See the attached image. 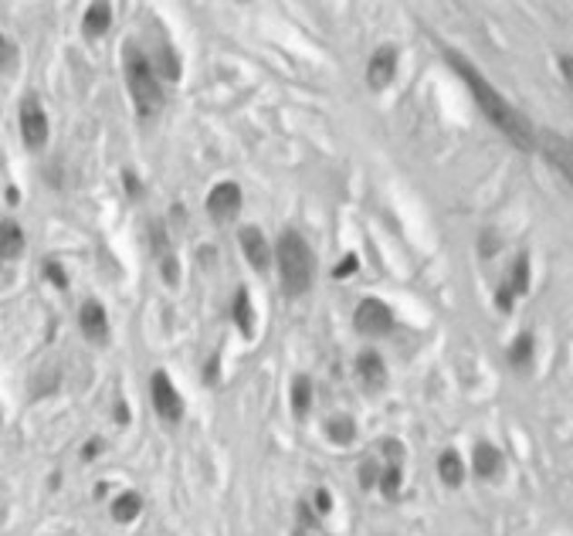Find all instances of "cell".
I'll return each mask as SVG.
<instances>
[{
  "label": "cell",
  "instance_id": "cell-1",
  "mask_svg": "<svg viewBox=\"0 0 573 536\" xmlns=\"http://www.w3.org/2000/svg\"><path fill=\"white\" fill-rule=\"evenodd\" d=\"M445 62L455 68V75L469 85V92H471V99H475V105L482 109V115L492 123V126L506 136V140L516 146V150H522V154H529V150H536V129H533V123L526 119V115L516 109V105L502 95V92L489 82V78L475 68V65L465 58V55H459L455 48H445Z\"/></svg>",
  "mask_w": 573,
  "mask_h": 536
},
{
  "label": "cell",
  "instance_id": "cell-2",
  "mask_svg": "<svg viewBox=\"0 0 573 536\" xmlns=\"http://www.w3.org/2000/svg\"><path fill=\"white\" fill-rule=\"evenodd\" d=\"M275 262H279V279L285 285V293H309L312 275H316V255H312V248L299 231H282L279 244H275Z\"/></svg>",
  "mask_w": 573,
  "mask_h": 536
},
{
  "label": "cell",
  "instance_id": "cell-3",
  "mask_svg": "<svg viewBox=\"0 0 573 536\" xmlns=\"http://www.w3.org/2000/svg\"><path fill=\"white\" fill-rule=\"evenodd\" d=\"M123 72H126V85H129V95H133V103H136V113L143 119H150L163 109V89H160V78L153 72V62H150V55L136 48V45H126V52H123Z\"/></svg>",
  "mask_w": 573,
  "mask_h": 536
},
{
  "label": "cell",
  "instance_id": "cell-4",
  "mask_svg": "<svg viewBox=\"0 0 573 536\" xmlns=\"http://www.w3.org/2000/svg\"><path fill=\"white\" fill-rule=\"evenodd\" d=\"M17 123H21V140H25L27 150H41V146L48 143L52 123H48V113L41 109L38 95H25V99H21Z\"/></svg>",
  "mask_w": 573,
  "mask_h": 536
},
{
  "label": "cell",
  "instance_id": "cell-5",
  "mask_svg": "<svg viewBox=\"0 0 573 536\" xmlns=\"http://www.w3.org/2000/svg\"><path fill=\"white\" fill-rule=\"evenodd\" d=\"M353 326L363 336H387L394 330V309L380 303V299H363L353 313Z\"/></svg>",
  "mask_w": 573,
  "mask_h": 536
},
{
  "label": "cell",
  "instance_id": "cell-6",
  "mask_svg": "<svg viewBox=\"0 0 573 536\" xmlns=\"http://www.w3.org/2000/svg\"><path fill=\"white\" fill-rule=\"evenodd\" d=\"M150 397H153L156 414H160L166 424H177L180 418H183V397H180V391L173 387V381H170L163 371L153 373V381H150Z\"/></svg>",
  "mask_w": 573,
  "mask_h": 536
},
{
  "label": "cell",
  "instance_id": "cell-7",
  "mask_svg": "<svg viewBox=\"0 0 573 536\" xmlns=\"http://www.w3.org/2000/svg\"><path fill=\"white\" fill-rule=\"evenodd\" d=\"M78 330L82 336L95 346H105L109 343V313L99 299H85L82 309H78Z\"/></svg>",
  "mask_w": 573,
  "mask_h": 536
},
{
  "label": "cell",
  "instance_id": "cell-8",
  "mask_svg": "<svg viewBox=\"0 0 573 536\" xmlns=\"http://www.w3.org/2000/svg\"><path fill=\"white\" fill-rule=\"evenodd\" d=\"M242 211V187L234 184V180H224V184H217L214 191L207 194V214L214 217V221H231V217H238Z\"/></svg>",
  "mask_w": 573,
  "mask_h": 536
},
{
  "label": "cell",
  "instance_id": "cell-9",
  "mask_svg": "<svg viewBox=\"0 0 573 536\" xmlns=\"http://www.w3.org/2000/svg\"><path fill=\"white\" fill-rule=\"evenodd\" d=\"M397 75V48L394 45H380L377 52L370 55V62H367V82H370V89H387L390 82H394Z\"/></svg>",
  "mask_w": 573,
  "mask_h": 536
},
{
  "label": "cell",
  "instance_id": "cell-10",
  "mask_svg": "<svg viewBox=\"0 0 573 536\" xmlns=\"http://www.w3.org/2000/svg\"><path fill=\"white\" fill-rule=\"evenodd\" d=\"M238 242H242V252H244V258H248V265L258 268V272H265L268 262H272V248H268L265 234H262L258 228H242Z\"/></svg>",
  "mask_w": 573,
  "mask_h": 536
},
{
  "label": "cell",
  "instance_id": "cell-11",
  "mask_svg": "<svg viewBox=\"0 0 573 536\" xmlns=\"http://www.w3.org/2000/svg\"><path fill=\"white\" fill-rule=\"evenodd\" d=\"M113 27V4H89L85 7V17H82V35L89 41H95V38H103L105 31Z\"/></svg>",
  "mask_w": 573,
  "mask_h": 536
},
{
  "label": "cell",
  "instance_id": "cell-12",
  "mask_svg": "<svg viewBox=\"0 0 573 536\" xmlns=\"http://www.w3.org/2000/svg\"><path fill=\"white\" fill-rule=\"evenodd\" d=\"M25 255V228L17 221H0V258L14 262V258Z\"/></svg>",
  "mask_w": 573,
  "mask_h": 536
},
{
  "label": "cell",
  "instance_id": "cell-13",
  "mask_svg": "<svg viewBox=\"0 0 573 536\" xmlns=\"http://www.w3.org/2000/svg\"><path fill=\"white\" fill-rule=\"evenodd\" d=\"M471 469H475V475H479V479H496V475L502 472V452H499L496 445H489V442L475 445Z\"/></svg>",
  "mask_w": 573,
  "mask_h": 536
},
{
  "label": "cell",
  "instance_id": "cell-14",
  "mask_svg": "<svg viewBox=\"0 0 573 536\" xmlns=\"http://www.w3.org/2000/svg\"><path fill=\"white\" fill-rule=\"evenodd\" d=\"M357 377L363 381V387H383L387 383V367H383V357L380 353H373V350H367V353H360L357 357Z\"/></svg>",
  "mask_w": 573,
  "mask_h": 536
},
{
  "label": "cell",
  "instance_id": "cell-15",
  "mask_svg": "<svg viewBox=\"0 0 573 536\" xmlns=\"http://www.w3.org/2000/svg\"><path fill=\"white\" fill-rule=\"evenodd\" d=\"M543 154H547V160L560 170L563 177L570 180V187H573V150H570V143L560 140V136H547V140H543Z\"/></svg>",
  "mask_w": 573,
  "mask_h": 536
},
{
  "label": "cell",
  "instance_id": "cell-16",
  "mask_svg": "<svg viewBox=\"0 0 573 536\" xmlns=\"http://www.w3.org/2000/svg\"><path fill=\"white\" fill-rule=\"evenodd\" d=\"M438 479L448 485V489H459L465 482V462L455 448H445L441 455H438Z\"/></svg>",
  "mask_w": 573,
  "mask_h": 536
},
{
  "label": "cell",
  "instance_id": "cell-17",
  "mask_svg": "<svg viewBox=\"0 0 573 536\" xmlns=\"http://www.w3.org/2000/svg\"><path fill=\"white\" fill-rule=\"evenodd\" d=\"M529 282H533V268H529V255L522 252V255H516V262H512L509 279H506V289L519 299V295L529 293Z\"/></svg>",
  "mask_w": 573,
  "mask_h": 536
},
{
  "label": "cell",
  "instance_id": "cell-18",
  "mask_svg": "<svg viewBox=\"0 0 573 536\" xmlns=\"http://www.w3.org/2000/svg\"><path fill=\"white\" fill-rule=\"evenodd\" d=\"M231 316H234V323H238L242 336H255V309H252V299H248L244 289H238V295H234Z\"/></svg>",
  "mask_w": 573,
  "mask_h": 536
},
{
  "label": "cell",
  "instance_id": "cell-19",
  "mask_svg": "<svg viewBox=\"0 0 573 536\" xmlns=\"http://www.w3.org/2000/svg\"><path fill=\"white\" fill-rule=\"evenodd\" d=\"M143 510V496L140 492H123V496L113 502V520L115 523H133Z\"/></svg>",
  "mask_w": 573,
  "mask_h": 536
},
{
  "label": "cell",
  "instance_id": "cell-20",
  "mask_svg": "<svg viewBox=\"0 0 573 536\" xmlns=\"http://www.w3.org/2000/svg\"><path fill=\"white\" fill-rule=\"evenodd\" d=\"M312 408V381L309 377H295L292 381V414L302 422Z\"/></svg>",
  "mask_w": 573,
  "mask_h": 536
},
{
  "label": "cell",
  "instance_id": "cell-21",
  "mask_svg": "<svg viewBox=\"0 0 573 536\" xmlns=\"http://www.w3.org/2000/svg\"><path fill=\"white\" fill-rule=\"evenodd\" d=\"M533 336L529 333H519L516 340H512V346H509V363L516 367V371H526L529 363H533Z\"/></svg>",
  "mask_w": 573,
  "mask_h": 536
},
{
  "label": "cell",
  "instance_id": "cell-22",
  "mask_svg": "<svg viewBox=\"0 0 573 536\" xmlns=\"http://www.w3.org/2000/svg\"><path fill=\"white\" fill-rule=\"evenodd\" d=\"M326 434H330V442H336V445H350L357 438V424H353V418H332L326 424Z\"/></svg>",
  "mask_w": 573,
  "mask_h": 536
},
{
  "label": "cell",
  "instance_id": "cell-23",
  "mask_svg": "<svg viewBox=\"0 0 573 536\" xmlns=\"http://www.w3.org/2000/svg\"><path fill=\"white\" fill-rule=\"evenodd\" d=\"M400 482H404V469H400V465H383L380 469V492L387 499H394L397 492H400Z\"/></svg>",
  "mask_w": 573,
  "mask_h": 536
},
{
  "label": "cell",
  "instance_id": "cell-24",
  "mask_svg": "<svg viewBox=\"0 0 573 536\" xmlns=\"http://www.w3.org/2000/svg\"><path fill=\"white\" fill-rule=\"evenodd\" d=\"M41 272H44V279L52 282L54 289H68V275H64V268L58 265V262H44Z\"/></svg>",
  "mask_w": 573,
  "mask_h": 536
},
{
  "label": "cell",
  "instance_id": "cell-25",
  "mask_svg": "<svg viewBox=\"0 0 573 536\" xmlns=\"http://www.w3.org/2000/svg\"><path fill=\"white\" fill-rule=\"evenodd\" d=\"M380 448H383V459H387V465H404V445H400V442L387 438Z\"/></svg>",
  "mask_w": 573,
  "mask_h": 536
},
{
  "label": "cell",
  "instance_id": "cell-26",
  "mask_svg": "<svg viewBox=\"0 0 573 536\" xmlns=\"http://www.w3.org/2000/svg\"><path fill=\"white\" fill-rule=\"evenodd\" d=\"M377 482H380V469H377V462H363V465H360V485H363V489H373Z\"/></svg>",
  "mask_w": 573,
  "mask_h": 536
},
{
  "label": "cell",
  "instance_id": "cell-27",
  "mask_svg": "<svg viewBox=\"0 0 573 536\" xmlns=\"http://www.w3.org/2000/svg\"><path fill=\"white\" fill-rule=\"evenodd\" d=\"M357 268H360V258L353 255V252H350V255H346L343 262H340V265L332 268V275H336V279H350V275H353Z\"/></svg>",
  "mask_w": 573,
  "mask_h": 536
},
{
  "label": "cell",
  "instance_id": "cell-28",
  "mask_svg": "<svg viewBox=\"0 0 573 536\" xmlns=\"http://www.w3.org/2000/svg\"><path fill=\"white\" fill-rule=\"evenodd\" d=\"M496 306L499 313H512V306H516V295L506 289V282H499V289H496Z\"/></svg>",
  "mask_w": 573,
  "mask_h": 536
},
{
  "label": "cell",
  "instance_id": "cell-29",
  "mask_svg": "<svg viewBox=\"0 0 573 536\" xmlns=\"http://www.w3.org/2000/svg\"><path fill=\"white\" fill-rule=\"evenodd\" d=\"M180 262H177V255H163V282L166 285H177V279H180Z\"/></svg>",
  "mask_w": 573,
  "mask_h": 536
},
{
  "label": "cell",
  "instance_id": "cell-30",
  "mask_svg": "<svg viewBox=\"0 0 573 536\" xmlns=\"http://www.w3.org/2000/svg\"><path fill=\"white\" fill-rule=\"evenodd\" d=\"M14 58H17V52H14V45L4 35H0V72H7L14 65Z\"/></svg>",
  "mask_w": 573,
  "mask_h": 536
},
{
  "label": "cell",
  "instance_id": "cell-31",
  "mask_svg": "<svg viewBox=\"0 0 573 536\" xmlns=\"http://www.w3.org/2000/svg\"><path fill=\"white\" fill-rule=\"evenodd\" d=\"M123 184H126V194L133 197V201H136V197H143V184H140V177H136L133 170H126V174H123Z\"/></svg>",
  "mask_w": 573,
  "mask_h": 536
},
{
  "label": "cell",
  "instance_id": "cell-32",
  "mask_svg": "<svg viewBox=\"0 0 573 536\" xmlns=\"http://www.w3.org/2000/svg\"><path fill=\"white\" fill-rule=\"evenodd\" d=\"M560 75L573 92V55H560Z\"/></svg>",
  "mask_w": 573,
  "mask_h": 536
},
{
  "label": "cell",
  "instance_id": "cell-33",
  "mask_svg": "<svg viewBox=\"0 0 573 536\" xmlns=\"http://www.w3.org/2000/svg\"><path fill=\"white\" fill-rule=\"evenodd\" d=\"M99 452H103V438H92V442H85V448H82V459L85 462L99 459Z\"/></svg>",
  "mask_w": 573,
  "mask_h": 536
},
{
  "label": "cell",
  "instance_id": "cell-34",
  "mask_svg": "<svg viewBox=\"0 0 573 536\" xmlns=\"http://www.w3.org/2000/svg\"><path fill=\"white\" fill-rule=\"evenodd\" d=\"M332 510V499H330V492H326V489H319L316 492V512H322V516H326V512Z\"/></svg>",
  "mask_w": 573,
  "mask_h": 536
},
{
  "label": "cell",
  "instance_id": "cell-35",
  "mask_svg": "<svg viewBox=\"0 0 573 536\" xmlns=\"http://www.w3.org/2000/svg\"><path fill=\"white\" fill-rule=\"evenodd\" d=\"M496 252H499L496 234H492V231H485L482 234V255H496Z\"/></svg>",
  "mask_w": 573,
  "mask_h": 536
},
{
  "label": "cell",
  "instance_id": "cell-36",
  "mask_svg": "<svg viewBox=\"0 0 573 536\" xmlns=\"http://www.w3.org/2000/svg\"><path fill=\"white\" fill-rule=\"evenodd\" d=\"M217 363H221V353H214V357L207 360V383L217 381Z\"/></svg>",
  "mask_w": 573,
  "mask_h": 536
},
{
  "label": "cell",
  "instance_id": "cell-37",
  "mask_svg": "<svg viewBox=\"0 0 573 536\" xmlns=\"http://www.w3.org/2000/svg\"><path fill=\"white\" fill-rule=\"evenodd\" d=\"M115 422H119V424H126V422H129V408L123 404V401L115 404Z\"/></svg>",
  "mask_w": 573,
  "mask_h": 536
},
{
  "label": "cell",
  "instance_id": "cell-38",
  "mask_svg": "<svg viewBox=\"0 0 573 536\" xmlns=\"http://www.w3.org/2000/svg\"><path fill=\"white\" fill-rule=\"evenodd\" d=\"M17 201H21V194H17V191L11 187V191H7V204H17Z\"/></svg>",
  "mask_w": 573,
  "mask_h": 536
},
{
  "label": "cell",
  "instance_id": "cell-39",
  "mask_svg": "<svg viewBox=\"0 0 573 536\" xmlns=\"http://www.w3.org/2000/svg\"><path fill=\"white\" fill-rule=\"evenodd\" d=\"M570 150H573V140H570Z\"/></svg>",
  "mask_w": 573,
  "mask_h": 536
},
{
  "label": "cell",
  "instance_id": "cell-40",
  "mask_svg": "<svg viewBox=\"0 0 573 536\" xmlns=\"http://www.w3.org/2000/svg\"><path fill=\"white\" fill-rule=\"evenodd\" d=\"M0 422H4V418H0Z\"/></svg>",
  "mask_w": 573,
  "mask_h": 536
}]
</instances>
